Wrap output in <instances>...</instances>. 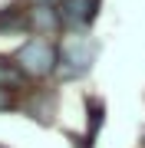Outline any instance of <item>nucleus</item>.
<instances>
[{
    "mask_svg": "<svg viewBox=\"0 0 145 148\" xmlns=\"http://www.w3.org/2000/svg\"><path fill=\"white\" fill-rule=\"evenodd\" d=\"M27 27V20H23L16 10H0V33H7V30H23Z\"/></svg>",
    "mask_w": 145,
    "mask_h": 148,
    "instance_id": "nucleus-6",
    "label": "nucleus"
},
{
    "mask_svg": "<svg viewBox=\"0 0 145 148\" xmlns=\"http://www.w3.org/2000/svg\"><path fill=\"white\" fill-rule=\"evenodd\" d=\"M99 0H56V16H59V27L66 30H82L92 23L96 16Z\"/></svg>",
    "mask_w": 145,
    "mask_h": 148,
    "instance_id": "nucleus-3",
    "label": "nucleus"
},
{
    "mask_svg": "<svg viewBox=\"0 0 145 148\" xmlns=\"http://www.w3.org/2000/svg\"><path fill=\"white\" fill-rule=\"evenodd\" d=\"M3 86H23V73L16 69V63L10 59H0V89Z\"/></svg>",
    "mask_w": 145,
    "mask_h": 148,
    "instance_id": "nucleus-5",
    "label": "nucleus"
},
{
    "mask_svg": "<svg viewBox=\"0 0 145 148\" xmlns=\"http://www.w3.org/2000/svg\"><path fill=\"white\" fill-rule=\"evenodd\" d=\"M16 69H20L23 76H33V79H43L49 76L53 69H59V53L53 49V43L46 36H33L27 40L20 49H16Z\"/></svg>",
    "mask_w": 145,
    "mask_h": 148,
    "instance_id": "nucleus-1",
    "label": "nucleus"
},
{
    "mask_svg": "<svg viewBox=\"0 0 145 148\" xmlns=\"http://www.w3.org/2000/svg\"><path fill=\"white\" fill-rule=\"evenodd\" d=\"M99 46L89 36H69L59 46V76L63 79H79V76L89 73L92 59H96Z\"/></svg>",
    "mask_w": 145,
    "mask_h": 148,
    "instance_id": "nucleus-2",
    "label": "nucleus"
},
{
    "mask_svg": "<svg viewBox=\"0 0 145 148\" xmlns=\"http://www.w3.org/2000/svg\"><path fill=\"white\" fill-rule=\"evenodd\" d=\"M3 109H10V92L0 89V112H3Z\"/></svg>",
    "mask_w": 145,
    "mask_h": 148,
    "instance_id": "nucleus-7",
    "label": "nucleus"
},
{
    "mask_svg": "<svg viewBox=\"0 0 145 148\" xmlns=\"http://www.w3.org/2000/svg\"><path fill=\"white\" fill-rule=\"evenodd\" d=\"M33 23H40V27H43V30H53V27H59V16H56V7H46V3L33 7Z\"/></svg>",
    "mask_w": 145,
    "mask_h": 148,
    "instance_id": "nucleus-4",
    "label": "nucleus"
}]
</instances>
